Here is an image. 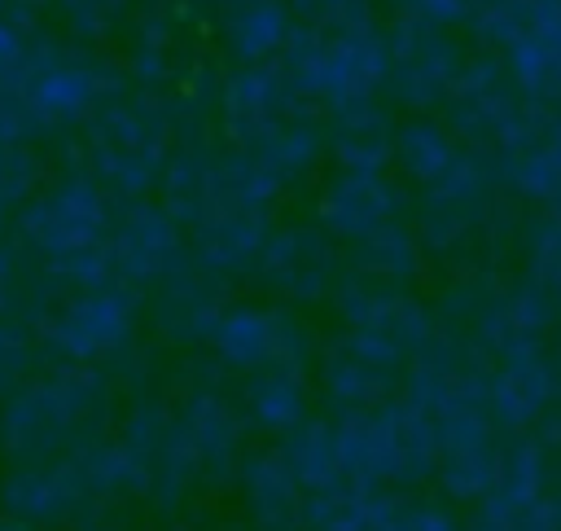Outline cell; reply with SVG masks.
<instances>
[{"label":"cell","mask_w":561,"mask_h":531,"mask_svg":"<svg viewBox=\"0 0 561 531\" xmlns=\"http://www.w3.org/2000/svg\"><path fill=\"white\" fill-rule=\"evenodd\" d=\"M0 531H31L26 522H0Z\"/></svg>","instance_id":"obj_1"}]
</instances>
